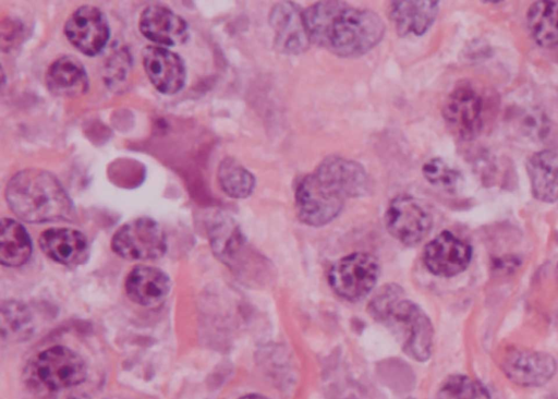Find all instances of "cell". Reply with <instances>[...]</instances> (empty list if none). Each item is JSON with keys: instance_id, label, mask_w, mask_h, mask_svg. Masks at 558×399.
Segmentation results:
<instances>
[{"instance_id": "obj_12", "label": "cell", "mask_w": 558, "mask_h": 399, "mask_svg": "<svg viewBox=\"0 0 558 399\" xmlns=\"http://www.w3.org/2000/svg\"><path fill=\"white\" fill-rule=\"evenodd\" d=\"M471 257V246L450 231L436 235L426 244L423 253L426 268L441 277H451L463 271Z\"/></svg>"}, {"instance_id": "obj_4", "label": "cell", "mask_w": 558, "mask_h": 399, "mask_svg": "<svg viewBox=\"0 0 558 399\" xmlns=\"http://www.w3.org/2000/svg\"><path fill=\"white\" fill-rule=\"evenodd\" d=\"M31 384L46 390H59L81 384L86 365L73 350L56 346L35 355L26 367Z\"/></svg>"}, {"instance_id": "obj_18", "label": "cell", "mask_w": 558, "mask_h": 399, "mask_svg": "<svg viewBox=\"0 0 558 399\" xmlns=\"http://www.w3.org/2000/svg\"><path fill=\"white\" fill-rule=\"evenodd\" d=\"M124 287L133 302L143 306H156L167 298L170 279L159 268L136 266L126 276Z\"/></svg>"}, {"instance_id": "obj_11", "label": "cell", "mask_w": 558, "mask_h": 399, "mask_svg": "<svg viewBox=\"0 0 558 399\" xmlns=\"http://www.w3.org/2000/svg\"><path fill=\"white\" fill-rule=\"evenodd\" d=\"M68 40L86 56H96L105 48L110 29L105 14L96 7L82 5L64 24Z\"/></svg>"}, {"instance_id": "obj_2", "label": "cell", "mask_w": 558, "mask_h": 399, "mask_svg": "<svg viewBox=\"0 0 558 399\" xmlns=\"http://www.w3.org/2000/svg\"><path fill=\"white\" fill-rule=\"evenodd\" d=\"M5 200L11 210L27 222L69 220L73 203L50 172L29 168L15 173L7 184Z\"/></svg>"}, {"instance_id": "obj_3", "label": "cell", "mask_w": 558, "mask_h": 399, "mask_svg": "<svg viewBox=\"0 0 558 399\" xmlns=\"http://www.w3.org/2000/svg\"><path fill=\"white\" fill-rule=\"evenodd\" d=\"M368 312L375 319L389 325L411 359L423 362L430 356L433 325L418 305L403 298L399 286L383 287L371 300Z\"/></svg>"}, {"instance_id": "obj_25", "label": "cell", "mask_w": 558, "mask_h": 399, "mask_svg": "<svg viewBox=\"0 0 558 399\" xmlns=\"http://www.w3.org/2000/svg\"><path fill=\"white\" fill-rule=\"evenodd\" d=\"M210 241L217 255L231 261L242 251L245 241L238 225L228 216L219 215L210 229Z\"/></svg>"}, {"instance_id": "obj_10", "label": "cell", "mask_w": 558, "mask_h": 399, "mask_svg": "<svg viewBox=\"0 0 558 399\" xmlns=\"http://www.w3.org/2000/svg\"><path fill=\"white\" fill-rule=\"evenodd\" d=\"M500 366L513 384L523 387L545 385L554 376L557 365L548 353L512 347L502 355Z\"/></svg>"}, {"instance_id": "obj_24", "label": "cell", "mask_w": 558, "mask_h": 399, "mask_svg": "<svg viewBox=\"0 0 558 399\" xmlns=\"http://www.w3.org/2000/svg\"><path fill=\"white\" fill-rule=\"evenodd\" d=\"M218 181L222 191L233 198L250 196L255 186L254 176L232 157H226L220 162Z\"/></svg>"}, {"instance_id": "obj_22", "label": "cell", "mask_w": 558, "mask_h": 399, "mask_svg": "<svg viewBox=\"0 0 558 399\" xmlns=\"http://www.w3.org/2000/svg\"><path fill=\"white\" fill-rule=\"evenodd\" d=\"M32 242L25 228L11 218H2L0 232V262L16 267L27 262Z\"/></svg>"}, {"instance_id": "obj_1", "label": "cell", "mask_w": 558, "mask_h": 399, "mask_svg": "<svg viewBox=\"0 0 558 399\" xmlns=\"http://www.w3.org/2000/svg\"><path fill=\"white\" fill-rule=\"evenodd\" d=\"M310 40L343 58L360 57L380 43L383 20L343 1H319L303 11Z\"/></svg>"}, {"instance_id": "obj_23", "label": "cell", "mask_w": 558, "mask_h": 399, "mask_svg": "<svg viewBox=\"0 0 558 399\" xmlns=\"http://www.w3.org/2000/svg\"><path fill=\"white\" fill-rule=\"evenodd\" d=\"M527 26L542 47L558 46V1H536L529 8Z\"/></svg>"}, {"instance_id": "obj_7", "label": "cell", "mask_w": 558, "mask_h": 399, "mask_svg": "<svg viewBox=\"0 0 558 399\" xmlns=\"http://www.w3.org/2000/svg\"><path fill=\"white\" fill-rule=\"evenodd\" d=\"M378 276L377 259L368 253L356 252L340 258L331 266L328 281L340 298L355 301L374 288Z\"/></svg>"}, {"instance_id": "obj_20", "label": "cell", "mask_w": 558, "mask_h": 399, "mask_svg": "<svg viewBox=\"0 0 558 399\" xmlns=\"http://www.w3.org/2000/svg\"><path fill=\"white\" fill-rule=\"evenodd\" d=\"M48 89L60 97H77L88 89V76L82 62L74 56H62L46 73Z\"/></svg>"}, {"instance_id": "obj_13", "label": "cell", "mask_w": 558, "mask_h": 399, "mask_svg": "<svg viewBox=\"0 0 558 399\" xmlns=\"http://www.w3.org/2000/svg\"><path fill=\"white\" fill-rule=\"evenodd\" d=\"M269 24L274 32V43L278 51L299 55L310 46L303 12L290 1L275 4L269 13Z\"/></svg>"}, {"instance_id": "obj_5", "label": "cell", "mask_w": 558, "mask_h": 399, "mask_svg": "<svg viewBox=\"0 0 558 399\" xmlns=\"http://www.w3.org/2000/svg\"><path fill=\"white\" fill-rule=\"evenodd\" d=\"M344 200L337 188L313 172L305 176L295 190L296 215L308 226L322 227L339 215Z\"/></svg>"}, {"instance_id": "obj_29", "label": "cell", "mask_w": 558, "mask_h": 399, "mask_svg": "<svg viewBox=\"0 0 558 399\" xmlns=\"http://www.w3.org/2000/svg\"><path fill=\"white\" fill-rule=\"evenodd\" d=\"M65 399H89V398L84 395H72Z\"/></svg>"}, {"instance_id": "obj_26", "label": "cell", "mask_w": 558, "mask_h": 399, "mask_svg": "<svg viewBox=\"0 0 558 399\" xmlns=\"http://www.w3.org/2000/svg\"><path fill=\"white\" fill-rule=\"evenodd\" d=\"M437 399H490L486 387L466 375H451L440 386Z\"/></svg>"}, {"instance_id": "obj_17", "label": "cell", "mask_w": 558, "mask_h": 399, "mask_svg": "<svg viewBox=\"0 0 558 399\" xmlns=\"http://www.w3.org/2000/svg\"><path fill=\"white\" fill-rule=\"evenodd\" d=\"M337 188L345 198L364 195L368 177L363 166L339 156L325 158L314 171Z\"/></svg>"}, {"instance_id": "obj_19", "label": "cell", "mask_w": 558, "mask_h": 399, "mask_svg": "<svg viewBox=\"0 0 558 399\" xmlns=\"http://www.w3.org/2000/svg\"><path fill=\"white\" fill-rule=\"evenodd\" d=\"M438 1H392L390 19L400 36H422L433 25Z\"/></svg>"}, {"instance_id": "obj_15", "label": "cell", "mask_w": 558, "mask_h": 399, "mask_svg": "<svg viewBox=\"0 0 558 399\" xmlns=\"http://www.w3.org/2000/svg\"><path fill=\"white\" fill-rule=\"evenodd\" d=\"M141 33L149 40L163 46H178L189 37L186 22L163 5H149L138 21Z\"/></svg>"}, {"instance_id": "obj_27", "label": "cell", "mask_w": 558, "mask_h": 399, "mask_svg": "<svg viewBox=\"0 0 558 399\" xmlns=\"http://www.w3.org/2000/svg\"><path fill=\"white\" fill-rule=\"evenodd\" d=\"M424 178L433 185L453 191L460 181V173L440 158H432L422 167Z\"/></svg>"}, {"instance_id": "obj_8", "label": "cell", "mask_w": 558, "mask_h": 399, "mask_svg": "<svg viewBox=\"0 0 558 399\" xmlns=\"http://www.w3.org/2000/svg\"><path fill=\"white\" fill-rule=\"evenodd\" d=\"M111 247L123 258L147 261L162 256L167 242L165 232L155 220L141 217L124 223L116 231Z\"/></svg>"}, {"instance_id": "obj_14", "label": "cell", "mask_w": 558, "mask_h": 399, "mask_svg": "<svg viewBox=\"0 0 558 399\" xmlns=\"http://www.w3.org/2000/svg\"><path fill=\"white\" fill-rule=\"evenodd\" d=\"M143 65L150 83L162 94H175L185 83L182 59L163 47H146L143 50Z\"/></svg>"}, {"instance_id": "obj_28", "label": "cell", "mask_w": 558, "mask_h": 399, "mask_svg": "<svg viewBox=\"0 0 558 399\" xmlns=\"http://www.w3.org/2000/svg\"><path fill=\"white\" fill-rule=\"evenodd\" d=\"M240 399H267L266 397L257 394H250L241 397Z\"/></svg>"}, {"instance_id": "obj_16", "label": "cell", "mask_w": 558, "mask_h": 399, "mask_svg": "<svg viewBox=\"0 0 558 399\" xmlns=\"http://www.w3.org/2000/svg\"><path fill=\"white\" fill-rule=\"evenodd\" d=\"M38 243L49 258L62 265L77 266L88 257L87 239L82 232L74 229H47L40 234Z\"/></svg>"}, {"instance_id": "obj_6", "label": "cell", "mask_w": 558, "mask_h": 399, "mask_svg": "<svg viewBox=\"0 0 558 399\" xmlns=\"http://www.w3.org/2000/svg\"><path fill=\"white\" fill-rule=\"evenodd\" d=\"M485 98L473 85L456 86L445 99L442 117L457 137L470 141L482 132L485 124Z\"/></svg>"}, {"instance_id": "obj_21", "label": "cell", "mask_w": 558, "mask_h": 399, "mask_svg": "<svg viewBox=\"0 0 558 399\" xmlns=\"http://www.w3.org/2000/svg\"><path fill=\"white\" fill-rule=\"evenodd\" d=\"M526 170L533 195L542 202L558 200V150L543 149L526 161Z\"/></svg>"}, {"instance_id": "obj_9", "label": "cell", "mask_w": 558, "mask_h": 399, "mask_svg": "<svg viewBox=\"0 0 558 399\" xmlns=\"http://www.w3.org/2000/svg\"><path fill=\"white\" fill-rule=\"evenodd\" d=\"M385 221L389 233L408 246L418 244L433 226L428 210L410 195H399L389 203Z\"/></svg>"}]
</instances>
